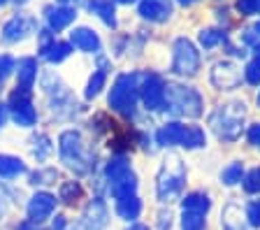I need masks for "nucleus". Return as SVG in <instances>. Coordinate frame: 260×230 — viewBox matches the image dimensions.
I'll return each instance as SVG.
<instances>
[{
	"instance_id": "obj_45",
	"label": "nucleus",
	"mask_w": 260,
	"mask_h": 230,
	"mask_svg": "<svg viewBox=\"0 0 260 230\" xmlns=\"http://www.w3.org/2000/svg\"><path fill=\"white\" fill-rule=\"evenodd\" d=\"M60 3H63L65 7H70V3H79V0H60Z\"/></svg>"
},
{
	"instance_id": "obj_1",
	"label": "nucleus",
	"mask_w": 260,
	"mask_h": 230,
	"mask_svg": "<svg viewBox=\"0 0 260 230\" xmlns=\"http://www.w3.org/2000/svg\"><path fill=\"white\" fill-rule=\"evenodd\" d=\"M186 181V165L181 163L177 153H168V158L162 160L160 170L156 177V193L160 203H170L179 195Z\"/></svg>"
},
{
	"instance_id": "obj_51",
	"label": "nucleus",
	"mask_w": 260,
	"mask_h": 230,
	"mask_svg": "<svg viewBox=\"0 0 260 230\" xmlns=\"http://www.w3.org/2000/svg\"><path fill=\"white\" fill-rule=\"evenodd\" d=\"M3 3H7V0H0V5H3Z\"/></svg>"
},
{
	"instance_id": "obj_32",
	"label": "nucleus",
	"mask_w": 260,
	"mask_h": 230,
	"mask_svg": "<svg viewBox=\"0 0 260 230\" xmlns=\"http://www.w3.org/2000/svg\"><path fill=\"white\" fill-rule=\"evenodd\" d=\"M105 72L103 70H98V72H93L91 75V79H88V84H86V98H95L100 91H103V86H105Z\"/></svg>"
},
{
	"instance_id": "obj_6",
	"label": "nucleus",
	"mask_w": 260,
	"mask_h": 230,
	"mask_svg": "<svg viewBox=\"0 0 260 230\" xmlns=\"http://www.w3.org/2000/svg\"><path fill=\"white\" fill-rule=\"evenodd\" d=\"M158 144L162 147H174L181 144L186 149H200L205 147V130H200L198 126H181V123H168L156 133Z\"/></svg>"
},
{
	"instance_id": "obj_26",
	"label": "nucleus",
	"mask_w": 260,
	"mask_h": 230,
	"mask_svg": "<svg viewBox=\"0 0 260 230\" xmlns=\"http://www.w3.org/2000/svg\"><path fill=\"white\" fill-rule=\"evenodd\" d=\"M125 172H130V165H128V160H125L123 156H116V158H112L107 163V168H105V175H107L109 184H112V181H116L119 177H123Z\"/></svg>"
},
{
	"instance_id": "obj_17",
	"label": "nucleus",
	"mask_w": 260,
	"mask_h": 230,
	"mask_svg": "<svg viewBox=\"0 0 260 230\" xmlns=\"http://www.w3.org/2000/svg\"><path fill=\"white\" fill-rule=\"evenodd\" d=\"M70 42L75 44L77 49L88 51V54L100 51V38L93 33L91 28H75V30L70 33Z\"/></svg>"
},
{
	"instance_id": "obj_25",
	"label": "nucleus",
	"mask_w": 260,
	"mask_h": 230,
	"mask_svg": "<svg viewBox=\"0 0 260 230\" xmlns=\"http://www.w3.org/2000/svg\"><path fill=\"white\" fill-rule=\"evenodd\" d=\"M58 198L63 200L65 205H75V203H79L81 198H84V188H81L79 181H65V184H60Z\"/></svg>"
},
{
	"instance_id": "obj_2",
	"label": "nucleus",
	"mask_w": 260,
	"mask_h": 230,
	"mask_svg": "<svg viewBox=\"0 0 260 230\" xmlns=\"http://www.w3.org/2000/svg\"><path fill=\"white\" fill-rule=\"evenodd\" d=\"M162 107L174 116H190V119H195V116L202 114V98L190 86L165 84V105Z\"/></svg>"
},
{
	"instance_id": "obj_15",
	"label": "nucleus",
	"mask_w": 260,
	"mask_h": 230,
	"mask_svg": "<svg viewBox=\"0 0 260 230\" xmlns=\"http://www.w3.org/2000/svg\"><path fill=\"white\" fill-rule=\"evenodd\" d=\"M172 10L162 0H142L140 3V17L146 21H168Z\"/></svg>"
},
{
	"instance_id": "obj_37",
	"label": "nucleus",
	"mask_w": 260,
	"mask_h": 230,
	"mask_svg": "<svg viewBox=\"0 0 260 230\" xmlns=\"http://www.w3.org/2000/svg\"><path fill=\"white\" fill-rule=\"evenodd\" d=\"M237 7L242 14H255V12H260V0H239Z\"/></svg>"
},
{
	"instance_id": "obj_46",
	"label": "nucleus",
	"mask_w": 260,
	"mask_h": 230,
	"mask_svg": "<svg viewBox=\"0 0 260 230\" xmlns=\"http://www.w3.org/2000/svg\"><path fill=\"white\" fill-rule=\"evenodd\" d=\"M179 3H181V5H193L195 0H179Z\"/></svg>"
},
{
	"instance_id": "obj_29",
	"label": "nucleus",
	"mask_w": 260,
	"mask_h": 230,
	"mask_svg": "<svg viewBox=\"0 0 260 230\" xmlns=\"http://www.w3.org/2000/svg\"><path fill=\"white\" fill-rule=\"evenodd\" d=\"M58 179V172L54 168H40L30 175V184L32 186H42V184H54Z\"/></svg>"
},
{
	"instance_id": "obj_48",
	"label": "nucleus",
	"mask_w": 260,
	"mask_h": 230,
	"mask_svg": "<svg viewBox=\"0 0 260 230\" xmlns=\"http://www.w3.org/2000/svg\"><path fill=\"white\" fill-rule=\"evenodd\" d=\"M255 58H260V44L255 47Z\"/></svg>"
},
{
	"instance_id": "obj_16",
	"label": "nucleus",
	"mask_w": 260,
	"mask_h": 230,
	"mask_svg": "<svg viewBox=\"0 0 260 230\" xmlns=\"http://www.w3.org/2000/svg\"><path fill=\"white\" fill-rule=\"evenodd\" d=\"M77 17L75 7H47V23L51 30H63L68 28Z\"/></svg>"
},
{
	"instance_id": "obj_30",
	"label": "nucleus",
	"mask_w": 260,
	"mask_h": 230,
	"mask_svg": "<svg viewBox=\"0 0 260 230\" xmlns=\"http://www.w3.org/2000/svg\"><path fill=\"white\" fill-rule=\"evenodd\" d=\"M181 228L184 230H205V214L184 212L181 214Z\"/></svg>"
},
{
	"instance_id": "obj_49",
	"label": "nucleus",
	"mask_w": 260,
	"mask_h": 230,
	"mask_svg": "<svg viewBox=\"0 0 260 230\" xmlns=\"http://www.w3.org/2000/svg\"><path fill=\"white\" fill-rule=\"evenodd\" d=\"M253 30H255V33H258V35H260V23H258V26H255V28H253Z\"/></svg>"
},
{
	"instance_id": "obj_34",
	"label": "nucleus",
	"mask_w": 260,
	"mask_h": 230,
	"mask_svg": "<svg viewBox=\"0 0 260 230\" xmlns=\"http://www.w3.org/2000/svg\"><path fill=\"white\" fill-rule=\"evenodd\" d=\"M246 219H249V225L260 228V200H251L246 205Z\"/></svg>"
},
{
	"instance_id": "obj_33",
	"label": "nucleus",
	"mask_w": 260,
	"mask_h": 230,
	"mask_svg": "<svg viewBox=\"0 0 260 230\" xmlns=\"http://www.w3.org/2000/svg\"><path fill=\"white\" fill-rule=\"evenodd\" d=\"M244 191L246 193H260V168H253L244 177Z\"/></svg>"
},
{
	"instance_id": "obj_23",
	"label": "nucleus",
	"mask_w": 260,
	"mask_h": 230,
	"mask_svg": "<svg viewBox=\"0 0 260 230\" xmlns=\"http://www.w3.org/2000/svg\"><path fill=\"white\" fill-rule=\"evenodd\" d=\"M88 10L98 14L109 28H116V17H114L116 12H114L112 0H88Z\"/></svg>"
},
{
	"instance_id": "obj_42",
	"label": "nucleus",
	"mask_w": 260,
	"mask_h": 230,
	"mask_svg": "<svg viewBox=\"0 0 260 230\" xmlns=\"http://www.w3.org/2000/svg\"><path fill=\"white\" fill-rule=\"evenodd\" d=\"M65 228V216H56L54 221V230H63Z\"/></svg>"
},
{
	"instance_id": "obj_35",
	"label": "nucleus",
	"mask_w": 260,
	"mask_h": 230,
	"mask_svg": "<svg viewBox=\"0 0 260 230\" xmlns=\"http://www.w3.org/2000/svg\"><path fill=\"white\" fill-rule=\"evenodd\" d=\"M244 75H246V82L249 84H260V58L251 60L249 65H246V70H244Z\"/></svg>"
},
{
	"instance_id": "obj_36",
	"label": "nucleus",
	"mask_w": 260,
	"mask_h": 230,
	"mask_svg": "<svg viewBox=\"0 0 260 230\" xmlns=\"http://www.w3.org/2000/svg\"><path fill=\"white\" fill-rule=\"evenodd\" d=\"M12 70H14V58H12V56H7V54H3V56H0V84L10 77Z\"/></svg>"
},
{
	"instance_id": "obj_44",
	"label": "nucleus",
	"mask_w": 260,
	"mask_h": 230,
	"mask_svg": "<svg viewBox=\"0 0 260 230\" xmlns=\"http://www.w3.org/2000/svg\"><path fill=\"white\" fill-rule=\"evenodd\" d=\"M5 107H3V105H0V126H3V123H5Z\"/></svg>"
},
{
	"instance_id": "obj_43",
	"label": "nucleus",
	"mask_w": 260,
	"mask_h": 230,
	"mask_svg": "<svg viewBox=\"0 0 260 230\" xmlns=\"http://www.w3.org/2000/svg\"><path fill=\"white\" fill-rule=\"evenodd\" d=\"M125 230H149V228H146L144 223H133V225H128Z\"/></svg>"
},
{
	"instance_id": "obj_19",
	"label": "nucleus",
	"mask_w": 260,
	"mask_h": 230,
	"mask_svg": "<svg viewBox=\"0 0 260 230\" xmlns=\"http://www.w3.org/2000/svg\"><path fill=\"white\" fill-rule=\"evenodd\" d=\"M109 191H112V195L119 200V198H125V195H135V191H137V177H135V172L130 170V172H125L123 177H119L116 181H112L109 184Z\"/></svg>"
},
{
	"instance_id": "obj_28",
	"label": "nucleus",
	"mask_w": 260,
	"mask_h": 230,
	"mask_svg": "<svg viewBox=\"0 0 260 230\" xmlns=\"http://www.w3.org/2000/svg\"><path fill=\"white\" fill-rule=\"evenodd\" d=\"M242 177H244V165L242 163H230L225 170L221 172V181L225 184V186H235V184H239Z\"/></svg>"
},
{
	"instance_id": "obj_24",
	"label": "nucleus",
	"mask_w": 260,
	"mask_h": 230,
	"mask_svg": "<svg viewBox=\"0 0 260 230\" xmlns=\"http://www.w3.org/2000/svg\"><path fill=\"white\" fill-rule=\"evenodd\" d=\"M181 207H184V212H195V214H207L211 207L209 198L205 195V193H188V195L181 200Z\"/></svg>"
},
{
	"instance_id": "obj_47",
	"label": "nucleus",
	"mask_w": 260,
	"mask_h": 230,
	"mask_svg": "<svg viewBox=\"0 0 260 230\" xmlns=\"http://www.w3.org/2000/svg\"><path fill=\"white\" fill-rule=\"evenodd\" d=\"M116 3H123V5H130V3H135V0H116Z\"/></svg>"
},
{
	"instance_id": "obj_4",
	"label": "nucleus",
	"mask_w": 260,
	"mask_h": 230,
	"mask_svg": "<svg viewBox=\"0 0 260 230\" xmlns=\"http://www.w3.org/2000/svg\"><path fill=\"white\" fill-rule=\"evenodd\" d=\"M140 75H121L112 86L109 93V107L123 116H133L137 107V93H140Z\"/></svg>"
},
{
	"instance_id": "obj_14",
	"label": "nucleus",
	"mask_w": 260,
	"mask_h": 230,
	"mask_svg": "<svg viewBox=\"0 0 260 230\" xmlns=\"http://www.w3.org/2000/svg\"><path fill=\"white\" fill-rule=\"evenodd\" d=\"M32 30V21L26 17H12L10 21L3 26V40L5 42H19Z\"/></svg>"
},
{
	"instance_id": "obj_27",
	"label": "nucleus",
	"mask_w": 260,
	"mask_h": 230,
	"mask_svg": "<svg viewBox=\"0 0 260 230\" xmlns=\"http://www.w3.org/2000/svg\"><path fill=\"white\" fill-rule=\"evenodd\" d=\"M51 151H54V147H51V140L47 135L32 137V156L38 160H47L51 156Z\"/></svg>"
},
{
	"instance_id": "obj_9",
	"label": "nucleus",
	"mask_w": 260,
	"mask_h": 230,
	"mask_svg": "<svg viewBox=\"0 0 260 230\" xmlns=\"http://www.w3.org/2000/svg\"><path fill=\"white\" fill-rule=\"evenodd\" d=\"M54 209H56V198L51 195V193H47V191L35 193V195L28 200V207H26L28 221L40 225L42 221H47L49 216L54 214Z\"/></svg>"
},
{
	"instance_id": "obj_5",
	"label": "nucleus",
	"mask_w": 260,
	"mask_h": 230,
	"mask_svg": "<svg viewBox=\"0 0 260 230\" xmlns=\"http://www.w3.org/2000/svg\"><path fill=\"white\" fill-rule=\"evenodd\" d=\"M58 151L63 163L70 168V170L79 172V175H86L91 170V156L86 153L84 147V140L77 130H65L58 137Z\"/></svg>"
},
{
	"instance_id": "obj_50",
	"label": "nucleus",
	"mask_w": 260,
	"mask_h": 230,
	"mask_svg": "<svg viewBox=\"0 0 260 230\" xmlns=\"http://www.w3.org/2000/svg\"><path fill=\"white\" fill-rule=\"evenodd\" d=\"M16 3H26V0H16Z\"/></svg>"
},
{
	"instance_id": "obj_18",
	"label": "nucleus",
	"mask_w": 260,
	"mask_h": 230,
	"mask_svg": "<svg viewBox=\"0 0 260 230\" xmlns=\"http://www.w3.org/2000/svg\"><path fill=\"white\" fill-rule=\"evenodd\" d=\"M38 79V60L35 58H21L19 60V84L16 88L21 91H30L32 84Z\"/></svg>"
},
{
	"instance_id": "obj_40",
	"label": "nucleus",
	"mask_w": 260,
	"mask_h": 230,
	"mask_svg": "<svg viewBox=\"0 0 260 230\" xmlns=\"http://www.w3.org/2000/svg\"><path fill=\"white\" fill-rule=\"evenodd\" d=\"M249 142L253 144V147H260V123H253V126L249 128Z\"/></svg>"
},
{
	"instance_id": "obj_38",
	"label": "nucleus",
	"mask_w": 260,
	"mask_h": 230,
	"mask_svg": "<svg viewBox=\"0 0 260 230\" xmlns=\"http://www.w3.org/2000/svg\"><path fill=\"white\" fill-rule=\"evenodd\" d=\"M10 203H12V195L3 184H0V216H5L7 209H10Z\"/></svg>"
},
{
	"instance_id": "obj_22",
	"label": "nucleus",
	"mask_w": 260,
	"mask_h": 230,
	"mask_svg": "<svg viewBox=\"0 0 260 230\" xmlns=\"http://www.w3.org/2000/svg\"><path fill=\"white\" fill-rule=\"evenodd\" d=\"M221 223H223V230H246V225H244V221H242V209L237 207V203L225 205Z\"/></svg>"
},
{
	"instance_id": "obj_52",
	"label": "nucleus",
	"mask_w": 260,
	"mask_h": 230,
	"mask_svg": "<svg viewBox=\"0 0 260 230\" xmlns=\"http://www.w3.org/2000/svg\"><path fill=\"white\" fill-rule=\"evenodd\" d=\"M258 105H260V93H258Z\"/></svg>"
},
{
	"instance_id": "obj_39",
	"label": "nucleus",
	"mask_w": 260,
	"mask_h": 230,
	"mask_svg": "<svg viewBox=\"0 0 260 230\" xmlns=\"http://www.w3.org/2000/svg\"><path fill=\"white\" fill-rule=\"evenodd\" d=\"M170 228H172V214L160 212L158 214V230H170Z\"/></svg>"
},
{
	"instance_id": "obj_8",
	"label": "nucleus",
	"mask_w": 260,
	"mask_h": 230,
	"mask_svg": "<svg viewBox=\"0 0 260 230\" xmlns=\"http://www.w3.org/2000/svg\"><path fill=\"white\" fill-rule=\"evenodd\" d=\"M10 110H12V119H14L16 126H21V128L35 126V121H38V112H35V107H32L30 91H21V88H16L14 93L10 95Z\"/></svg>"
},
{
	"instance_id": "obj_13",
	"label": "nucleus",
	"mask_w": 260,
	"mask_h": 230,
	"mask_svg": "<svg viewBox=\"0 0 260 230\" xmlns=\"http://www.w3.org/2000/svg\"><path fill=\"white\" fill-rule=\"evenodd\" d=\"M40 54H42L49 63H60V60H65L68 56H70V44L68 42H56V40L49 38V30H44Z\"/></svg>"
},
{
	"instance_id": "obj_41",
	"label": "nucleus",
	"mask_w": 260,
	"mask_h": 230,
	"mask_svg": "<svg viewBox=\"0 0 260 230\" xmlns=\"http://www.w3.org/2000/svg\"><path fill=\"white\" fill-rule=\"evenodd\" d=\"M19 230H44V228H40L38 223H30V221H23V223L19 225Z\"/></svg>"
},
{
	"instance_id": "obj_3",
	"label": "nucleus",
	"mask_w": 260,
	"mask_h": 230,
	"mask_svg": "<svg viewBox=\"0 0 260 230\" xmlns=\"http://www.w3.org/2000/svg\"><path fill=\"white\" fill-rule=\"evenodd\" d=\"M244 103H228V105H221L214 114H211L209 123L214 128L221 140H228V142H233L237 140L239 133H242V123H244Z\"/></svg>"
},
{
	"instance_id": "obj_31",
	"label": "nucleus",
	"mask_w": 260,
	"mask_h": 230,
	"mask_svg": "<svg viewBox=\"0 0 260 230\" xmlns=\"http://www.w3.org/2000/svg\"><path fill=\"white\" fill-rule=\"evenodd\" d=\"M223 40H225V35H223V30H218V28H207V30L200 33V44L205 47V49L216 47V44L223 42Z\"/></svg>"
},
{
	"instance_id": "obj_10",
	"label": "nucleus",
	"mask_w": 260,
	"mask_h": 230,
	"mask_svg": "<svg viewBox=\"0 0 260 230\" xmlns=\"http://www.w3.org/2000/svg\"><path fill=\"white\" fill-rule=\"evenodd\" d=\"M140 93L146 110H160L165 105V82L158 75H146L144 84L140 86Z\"/></svg>"
},
{
	"instance_id": "obj_11",
	"label": "nucleus",
	"mask_w": 260,
	"mask_h": 230,
	"mask_svg": "<svg viewBox=\"0 0 260 230\" xmlns=\"http://www.w3.org/2000/svg\"><path fill=\"white\" fill-rule=\"evenodd\" d=\"M109 223V212L107 205L100 198H93L91 203L86 205L84 214H81V228L84 230H105Z\"/></svg>"
},
{
	"instance_id": "obj_12",
	"label": "nucleus",
	"mask_w": 260,
	"mask_h": 230,
	"mask_svg": "<svg viewBox=\"0 0 260 230\" xmlns=\"http://www.w3.org/2000/svg\"><path fill=\"white\" fill-rule=\"evenodd\" d=\"M211 82H214L216 88H225V91H230V88H235L239 82H242V72L237 70L235 63H230V60H221V63H216L214 70H211Z\"/></svg>"
},
{
	"instance_id": "obj_7",
	"label": "nucleus",
	"mask_w": 260,
	"mask_h": 230,
	"mask_svg": "<svg viewBox=\"0 0 260 230\" xmlns=\"http://www.w3.org/2000/svg\"><path fill=\"white\" fill-rule=\"evenodd\" d=\"M172 70L177 75H195L200 70V54L193 47V42L186 38H179L174 42V60Z\"/></svg>"
},
{
	"instance_id": "obj_21",
	"label": "nucleus",
	"mask_w": 260,
	"mask_h": 230,
	"mask_svg": "<svg viewBox=\"0 0 260 230\" xmlns=\"http://www.w3.org/2000/svg\"><path fill=\"white\" fill-rule=\"evenodd\" d=\"M21 172H26V163L16 156L10 153H0V177L3 179H12V177H19Z\"/></svg>"
},
{
	"instance_id": "obj_20",
	"label": "nucleus",
	"mask_w": 260,
	"mask_h": 230,
	"mask_svg": "<svg viewBox=\"0 0 260 230\" xmlns=\"http://www.w3.org/2000/svg\"><path fill=\"white\" fill-rule=\"evenodd\" d=\"M142 212V200L137 195H125L116 200V214L125 221H135Z\"/></svg>"
}]
</instances>
